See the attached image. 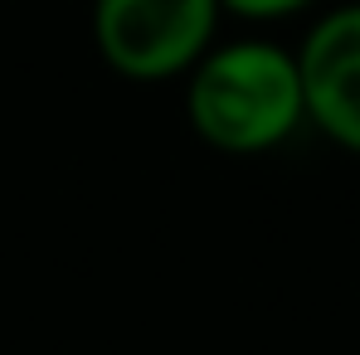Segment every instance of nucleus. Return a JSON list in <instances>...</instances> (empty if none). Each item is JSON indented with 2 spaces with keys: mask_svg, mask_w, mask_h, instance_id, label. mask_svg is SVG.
Listing matches in <instances>:
<instances>
[{
  "mask_svg": "<svg viewBox=\"0 0 360 355\" xmlns=\"http://www.w3.org/2000/svg\"><path fill=\"white\" fill-rule=\"evenodd\" d=\"M307 127L360 156V0L321 10L297 44Z\"/></svg>",
  "mask_w": 360,
  "mask_h": 355,
  "instance_id": "7ed1b4c3",
  "label": "nucleus"
},
{
  "mask_svg": "<svg viewBox=\"0 0 360 355\" xmlns=\"http://www.w3.org/2000/svg\"><path fill=\"white\" fill-rule=\"evenodd\" d=\"M224 15H234L243 25L263 30V25H283V20H297L307 10H316L321 0H219Z\"/></svg>",
  "mask_w": 360,
  "mask_h": 355,
  "instance_id": "20e7f679",
  "label": "nucleus"
},
{
  "mask_svg": "<svg viewBox=\"0 0 360 355\" xmlns=\"http://www.w3.org/2000/svg\"><path fill=\"white\" fill-rule=\"evenodd\" d=\"M93 49L127 83H180L219 39V0H93Z\"/></svg>",
  "mask_w": 360,
  "mask_h": 355,
  "instance_id": "f03ea898",
  "label": "nucleus"
},
{
  "mask_svg": "<svg viewBox=\"0 0 360 355\" xmlns=\"http://www.w3.org/2000/svg\"><path fill=\"white\" fill-rule=\"evenodd\" d=\"M190 131L224 156H268L307 127L297 49L268 34L214 39L180 78Z\"/></svg>",
  "mask_w": 360,
  "mask_h": 355,
  "instance_id": "f257e3e1",
  "label": "nucleus"
}]
</instances>
